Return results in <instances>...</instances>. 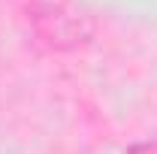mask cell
<instances>
[{
    "label": "cell",
    "mask_w": 157,
    "mask_h": 154,
    "mask_svg": "<svg viewBox=\"0 0 157 154\" xmlns=\"http://www.w3.org/2000/svg\"><path fill=\"white\" fill-rule=\"evenodd\" d=\"M130 154H157V139H151V142H139V145H133V148H130Z\"/></svg>",
    "instance_id": "1"
}]
</instances>
